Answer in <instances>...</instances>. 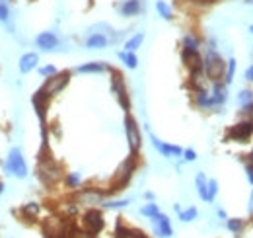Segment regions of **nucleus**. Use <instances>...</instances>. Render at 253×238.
<instances>
[{
    "label": "nucleus",
    "instance_id": "nucleus-34",
    "mask_svg": "<svg viewBox=\"0 0 253 238\" xmlns=\"http://www.w3.org/2000/svg\"><path fill=\"white\" fill-rule=\"evenodd\" d=\"M59 70H57V66H53V65H47V66H41L39 68V74L43 76V78H49V76H53V74H57Z\"/></svg>",
    "mask_w": 253,
    "mask_h": 238
},
{
    "label": "nucleus",
    "instance_id": "nucleus-41",
    "mask_svg": "<svg viewBox=\"0 0 253 238\" xmlns=\"http://www.w3.org/2000/svg\"><path fill=\"white\" fill-rule=\"evenodd\" d=\"M195 2H199V4H214L218 0H195Z\"/></svg>",
    "mask_w": 253,
    "mask_h": 238
},
{
    "label": "nucleus",
    "instance_id": "nucleus-7",
    "mask_svg": "<svg viewBox=\"0 0 253 238\" xmlns=\"http://www.w3.org/2000/svg\"><path fill=\"white\" fill-rule=\"evenodd\" d=\"M125 133H126V141H128V149H130V154H136L140 151V145H142V137H140V129L134 121L132 115H125Z\"/></svg>",
    "mask_w": 253,
    "mask_h": 238
},
{
    "label": "nucleus",
    "instance_id": "nucleus-45",
    "mask_svg": "<svg viewBox=\"0 0 253 238\" xmlns=\"http://www.w3.org/2000/svg\"><path fill=\"white\" fill-rule=\"evenodd\" d=\"M2 192H4V184L0 182V194H2Z\"/></svg>",
    "mask_w": 253,
    "mask_h": 238
},
{
    "label": "nucleus",
    "instance_id": "nucleus-6",
    "mask_svg": "<svg viewBox=\"0 0 253 238\" xmlns=\"http://www.w3.org/2000/svg\"><path fill=\"white\" fill-rule=\"evenodd\" d=\"M68 80H70V72H68V70L57 72V74H53V76H49V78L45 80V84L41 86V90L51 98V96L59 94L61 90H64V86L68 84Z\"/></svg>",
    "mask_w": 253,
    "mask_h": 238
},
{
    "label": "nucleus",
    "instance_id": "nucleus-9",
    "mask_svg": "<svg viewBox=\"0 0 253 238\" xmlns=\"http://www.w3.org/2000/svg\"><path fill=\"white\" fill-rule=\"evenodd\" d=\"M253 135V119H244L236 123L232 129H228V139L236 143H246Z\"/></svg>",
    "mask_w": 253,
    "mask_h": 238
},
{
    "label": "nucleus",
    "instance_id": "nucleus-28",
    "mask_svg": "<svg viewBox=\"0 0 253 238\" xmlns=\"http://www.w3.org/2000/svg\"><path fill=\"white\" fill-rule=\"evenodd\" d=\"M37 213H39V205H37V203H33V201L21 207V215H25L27 219H35V217H37Z\"/></svg>",
    "mask_w": 253,
    "mask_h": 238
},
{
    "label": "nucleus",
    "instance_id": "nucleus-29",
    "mask_svg": "<svg viewBox=\"0 0 253 238\" xmlns=\"http://www.w3.org/2000/svg\"><path fill=\"white\" fill-rule=\"evenodd\" d=\"M238 104H240V108L253 104V92L252 90H242V92L238 94Z\"/></svg>",
    "mask_w": 253,
    "mask_h": 238
},
{
    "label": "nucleus",
    "instance_id": "nucleus-31",
    "mask_svg": "<svg viewBox=\"0 0 253 238\" xmlns=\"http://www.w3.org/2000/svg\"><path fill=\"white\" fill-rule=\"evenodd\" d=\"M140 213H142L144 217L152 219V217H156V215L160 213V209H158V205H156V203H146V205L140 209Z\"/></svg>",
    "mask_w": 253,
    "mask_h": 238
},
{
    "label": "nucleus",
    "instance_id": "nucleus-46",
    "mask_svg": "<svg viewBox=\"0 0 253 238\" xmlns=\"http://www.w3.org/2000/svg\"><path fill=\"white\" fill-rule=\"evenodd\" d=\"M246 4H253V0H246Z\"/></svg>",
    "mask_w": 253,
    "mask_h": 238
},
{
    "label": "nucleus",
    "instance_id": "nucleus-30",
    "mask_svg": "<svg viewBox=\"0 0 253 238\" xmlns=\"http://www.w3.org/2000/svg\"><path fill=\"white\" fill-rule=\"evenodd\" d=\"M197 209L195 207H189V209H185V211H179V219L183 221V223H191V221H195L197 219Z\"/></svg>",
    "mask_w": 253,
    "mask_h": 238
},
{
    "label": "nucleus",
    "instance_id": "nucleus-43",
    "mask_svg": "<svg viewBox=\"0 0 253 238\" xmlns=\"http://www.w3.org/2000/svg\"><path fill=\"white\" fill-rule=\"evenodd\" d=\"M146 199H154V194L152 192H146Z\"/></svg>",
    "mask_w": 253,
    "mask_h": 238
},
{
    "label": "nucleus",
    "instance_id": "nucleus-10",
    "mask_svg": "<svg viewBox=\"0 0 253 238\" xmlns=\"http://www.w3.org/2000/svg\"><path fill=\"white\" fill-rule=\"evenodd\" d=\"M61 45V39L55 31H41L37 37H35V47L43 53H51V51H57Z\"/></svg>",
    "mask_w": 253,
    "mask_h": 238
},
{
    "label": "nucleus",
    "instance_id": "nucleus-37",
    "mask_svg": "<svg viewBox=\"0 0 253 238\" xmlns=\"http://www.w3.org/2000/svg\"><path fill=\"white\" fill-rule=\"evenodd\" d=\"M240 113H242V117H246V119H253V104H250V106H244Z\"/></svg>",
    "mask_w": 253,
    "mask_h": 238
},
{
    "label": "nucleus",
    "instance_id": "nucleus-35",
    "mask_svg": "<svg viewBox=\"0 0 253 238\" xmlns=\"http://www.w3.org/2000/svg\"><path fill=\"white\" fill-rule=\"evenodd\" d=\"M66 186L68 188H78L80 186V176L78 174H68L66 176Z\"/></svg>",
    "mask_w": 253,
    "mask_h": 238
},
{
    "label": "nucleus",
    "instance_id": "nucleus-12",
    "mask_svg": "<svg viewBox=\"0 0 253 238\" xmlns=\"http://www.w3.org/2000/svg\"><path fill=\"white\" fill-rule=\"evenodd\" d=\"M152 221V225H154V231H156V235L162 238H169L173 235V231H171V225H169V219L166 217V215H162V213H158L156 217H152L150 219Z\"/></svg>",
    "mask_w": 253,
    "mask_h": 238
},
{
    "label": "nucleus",
    "instance_id": "nucleus-13",
    "mask_svg": "<svg viewBox=\"0 0 253 238\" xmlns=\"http://www.w3.org/2000/svg\"><path fill=\"white\" fill-rule=\"evenodd\" d=\"M117 10L123 18H134L144 10V4H142V0H123L117 6Z\"/></svg>",
    "mask_w": 253,
    "mask_h": 238
},
{
    "label": "nucleus",
    "instance_id": "nucleus-24",
    "mask_svg": "<svg viewBox=\"0 0 253 238\" xmlns=\"http://www.w3.org/2000/svg\"><path fill=\"white\" fill-rule=\"evenodd\" d=\"M119 59L125 63L128 68H136L138 66V57L132 51H119Z\"/></svg>",
    "mask_w": 253,
    "mask_h": 238
},
{
    "label": "nucleus",
    "instance_id": "nucleus-18",
    "mask_svg": "<svg viewBox=\"0 0 253 238\" xmlns=\"http://www.w3.org/2000/svg\"><path fill=\"white\" fill-rule=\"evenodd\" d=\"M226 84L220 80V82H212V94H211V104L212 108L216 106H222L226 102Z\"/></svg>",
    "mask_w": 253,
    "mask_h": 238
},
{
    "label": "nucleus",
    "instance_id": "nucleus-38",
    "mask_svg": "<svg viewBox=\"0 0 253 238\" xmlns=\"http://www.w3.org/2000/svg\"><path fill=\"white\" fill-rule=\"evenodd\" d=\"M183 158H185L187 162H193V160L197 158V152H195L193 149H187V151H183Z\"/></svg>",
    "mask_w": 253,
    "mask_h": 238
},
{
    "label": "nucleus",
    "instance_id": "nucleus-16",
    "mask_svg": "<svg viewBox=\"0 0 253 238\" xmlns=\"http://www.w3.org/2000/svg\"><path fill=\"white\" fill-rule=\"evenodd\" d=\"M0 23L8 33H14L16 25H14V16H12V8L8 2H0Z\"/></svg>",
    "mask_w": 253,
    "mask_h": 238
},
{
    "label": "nucleus",
    "instance_id": "nucleus-39",
    "mask_svg": "<svg viewBox=\"0 0 253 238\" xmlns=\"http://www.w3.org/2000/svg\"><path fill=\"white\" fill-rule=\"evenodd\" d=\"M246 174H248V180L253 184V162H250V160L246 162Z\"/></svg>",
    "mask_w": 253,
    "mask_h": 238
},
{
    "label": "nucleus",
    "instance_id": "nucleus-1",
    "mask_svg": "<svg viewBox=\"0 0 253 238\" xmlns=\"http://www.w3.org/2000/svg\"><path fill=\"white\" fill-rule=\"evenodd\" d=\"M203 68H205V74L207 78H211L212 82H220L226 74V63L224 59L218 55V51L214 47H209L205 59H203Z\"/></svg>",
    "mask_w": 253,
    "mask_h": 238
},
{
    "label": "nucleus",
    "instance_id": "nucleus-47",
    "mask_svg": "<svg viewBox=\"0 0 253 238\" xmlns=\"http://www.w3.org/2000/svg\"><path fill=\"white\" fill-rule=\"evenodd\" d=\"M0 2H8V4H10V2H12V0H0Z\"/></svg>",
    "mask_w": 253,
    "mask_h": 238
},
{
    "label": "nucleus",
    "instance_id": "nucleus-4",
    "mask_svg": "<svg viewBox=\"0 0 253 238\" xmlns=\"http://www.w3.org/2000/svg\"><path fill=\"white\" fill-rule=\"evenodd\" d=\"M4 168H6L8 174H12V176H16V178H20V180L27 176V164H25L23 154H21L20 149H12V151H10Z\"/></svg>",
    "mask_w": 253,
    "mask_h": 238
},
{
    "label": "nucleus",
    "instance_id": "nucleus-15",
    "mask_svg": "<svg viewBox=\"0 0 253 238\" xmlns=\"http://www.w3.org/2000/svg\"><path fill=\"white\" fill-rule=\"evenodd\" d=\"M109 35L107 33H102V31H94V33H90L88 35V39H86V47L88 49H105L107 45H109Z\"/></svg>",
    "mask_w": 253,
    "mask_h": 238
},
{
    "label": "nucleus",
    "instance_id": "nucleus-42",
    "mask_svg": "<svg viewBox=\"0 0 253 238\" xmlns=\"http://www.w3.org/2000/svg\"><path fill=\"white\" fill-rule=\"evenodd\" d=\"M248 209H250V215L253 217V192H252V197H250V207Z\"/></svg>",
    "mask_w": 253,
    "mask_h": 238
},
{
    "label": "nucleus",
    "instance_id": "nucleus-27",
    "mask_svg": "<svg viewBox=\"0 0 253 238\" xmlns=\"http://www.w3.org/2000/svg\"><path fill=\"white\" fill-rule=\"evenodd\" d=\"M236 59H230V63L226 65V74H224V84H232L234 76H236Z\"/></svg>",
    "mask_w": 253,
    "mask_h": 238
},
{
    "label": "nucleus",
    "instance_id": "nucleus-14",
    "mask_svg": "<svg viewBox=\"0 0 253 238\" xmlns=\"http://www.w3.org/2000/svg\"><path fill=\"white\" fill-rule=\"evenodd\" d=\"M152 145H154V149H156L162 156H166V158H171V156H181V154H183V149H181V147L162 143V141H160V139H156L154 135H152Z\"/></svg>",
    "mask_w": 253,
    "mask_h": 238
},
{
    "label": "nucleus",
    "instance_id": "nucleus-17",
    "mask_svg": "<svg viewBox=\"0 0 253 238\" xmlns=\"http://www.w3.org/2000/svg\"><path fill=\"white\" fill-rule=\"evenodd\" d=\"M37 63H39V55L37 53H25V55H21L20 57V65H18V68H20V72L21 74H27V72H31L35 66H37Z\"/></svg>",
    "mask_w": 253,
    "mask_h": 238
},
{
    "label": "nucleus",
    "instance_id": "nucleus-33",
    "mask_svg": "<svg viewBox=\"0 0 253 238\" xmlns=\"http://www.w3.org/2000/svg\"><path fill=\"white\" fill-rule=\"evenodd\" d=\"M216 195H218V182L216 180H209V201H214Z\"/></svg>",
    "mask_w": 253,
    "mask_h": 238
},
{
    "label": "nucleus",
    "instance_id": "nucleus-19",
    "mask_svg": "<svg viewBox=\"0 0 253 238\" xmlns=\"http://www.w3.org/2000/svg\"><path fill=\"white\" fill-rule=\"evenodd\" d=\"M105 70H111L105 63H100V61H94V63H84L76 68V72H82V74H100V72H105Z\"/></svg>",
    "mask_w": 253,
    "mask_h": 238
},
{
    "label": "nucleus",
    "instance_id": "nucleus-8",
    "mask_svg": "<svg viewBox=\"0 0 253 238\" xmlns=\"http://www.w3.org/2000/svg\"><path fill=\"white\" fill-rule=\"evenodd\" d=\"M82 223H84V229L90 237H96L102 233V229L105 227V221H104V215L98 211V209H90L84 213L82 217Z\"/></svg>",
    "mask_w": 253,
    "mask_h": 238
},
{
    "label": "nucleus",
    "instance_id": "nucleus-3",
    "mask_svg": "<svg viewBox=\"0 0 253 238\" xmlns=\"http://www.w3.org/2000/svg\"><path fill=\"white\" fill-rule=\"evenodd\" d=\"M63 176V170L61 166L49 158V160H39V166H37V178L45 184V186H55Z\"/></svg>",
    "mask_w": 253,
    "mask_h": 238
},
{
    "label": "nucleus",
    "instance_id": "nucleus-21",
    "mask_svg": "<svg viewBox=\"0 0 253 238\" xmlns=\"http://www.w3.org/2000/svg\"><path fill=\"white\" fill-rule=\"evenodd\" d=\"M195 184H197V192H199L201 199H203V201H209V180H207V176H205L203 172L197 174Z\"/></svg>",
    "mask_w": 253,
    "mask_h": 238
},
{
    "label": "nucleus",
    "instance_id": "nucleus-2",
    "mask_svg": "<svg viewBox=\"0 0 253 238\" xmlns=\"http://www.w3.org/2000/svg\"><path fill=\"white\" fill-rule=\"evenodd\" d=\"M136 170V154H130L125 162L117 168L115 176H113V182H111V192H119V190H125L132 178Z\"/></svg>",
    "mask_w": 253,
    "mask_h": 238
},
{
    "label": "nucleus",
    "instance_id": "nucleus-25",
    "mask_svg": "<svg viewBox=\"0 0 253 238\" xmlns=\"http://www.w3.org/2000/svg\"><path fill=\"white\" fill-rule=\"evenodd\" d=\"M156 12H158L164 20H168V22H171V20H173V12H171L169 4H168V2H164V0H158V2H156Z\"/></svg>",
    "mask_w": 253,
    "mask_h": 238
},
{
    "label": "nucleus",
    "instance_id": "nucleus-22",
    "mask_svg": "<svg viewBox=\"0 0 253 238\" xmlns=\"http://www.w3.org/2000/svg\"><path fill=\"white\" fill-rule=\"evenodd\" d=\"M142 41H144V33H140V31H138V33L130 35V37L125 41V51H132V53H134V51L142 45Z\"/></svg>",
    "mask_w": 253,
    "mask_h": 238
},
{
    "label": "nucleus",
    "instance_id": "nucleus-36",
    "mask_svg": "<svg viewBox=\"0 0 253 238\" xmlns=\"http://www.w3.org/2000/svg\"><path fill=\"white\" fill-rule=\"evenodd\" d=\"M128 205V199H121V201H111V203H104V207L107 209H123Z\"/></svg>",
    "mask_w": 253,
    "mask_h": 238
},
{
    "label": "nucleus",
    "instance_id": "nucleus-20",
    "mask_svg": "<svg viewBox=\"0 0 253 238\" xmlns=\"http://www.w3.org/2000/svg\"><path fill=\"white\" fill-rule=\"evenodd\" d=\"M115 238H146V235L138 229H130L125 227L121 221H117V227H115Z\"/></svg>",
    "mask_w": 253,
    "mask_h": 238
},
{
    "label": "nucleus",
    "instance_id": "nucleus-48",
    "mask_svg": "<svg viewBox=\"0 0 253 238\" xmlns=\"http://www.w3.org/2000/svg\"><path fill=\"white\" fill-rule=\"evenodd\" d=\"M250 31H252V33H253V25H252V27H250Z\"/></svg>",
    "mask_w": 253,
    "mask_h": 238
},
{
    "label": "nucleus",
    "instance_id": "nucleus-23",
    "mask_svg": "<svg viewBox=\"0 0 253 238\" xmlns=\"http://www.w3.org/2000/svg\"><path fill=\"white\" fill-rule=\"evenodd\" d=\"M199 49H201V41L195 35L187 33L183 37V51H195V53H199Z\"/></svg>",
    "mask_w": 253,
    "mask_h": 238
},
{
    "label": "nucleus",
    "instance_id": "nucleus-11",
    "mask_svg": "<svg viewBox=\"0 0 253 238\" xmlns=\"http://www.w3.org/2000/svg\"><path fill=\"white\" fill-rule=\"evenodd\" d=\"M49 96L39 88L35 94H33V108H35V113L39 115V119H41V125L45 123V115H47V108H49Z\"/></svg>",
    "mask_w": 253,
    "mask_h": 238
},
{
    "label": "nucleus",
    "instance_id": "nucleus-40",
    "mask_svg": "<svg viewBox=\"0 0 253 238\" xmlns=\"http://www.w3.org/2000/svg\"><path fill=\"white\" fill-rule=\"evenodd\" d=\"M246 78H248L250 82H253V65L248 68V70H246Z\"/></svg>",
    "mask_w": 253,
    "mask_h": 238
},
{
    "label": "nucleus",
    "instance_id": "nucleus-26",
    "mask_svg": "<svg viewBox=\"0 0 253 238\" xmlns=\"http://www.w3.org/2000/svg\"><path fill=\"white\" fill-rule=\"evenodd\" d=\"M195 100H197L199 108H212V104H211V94H209L205 88H199V90H197Z\"/></svg>",
    "mask_w": 253,
    "mask_h": 238
},
{
    "label": "nucleus",
    "instance_id": "nucleus-32",
    "mask_svg": "<svg viewBox=\"0 0 253 238\" xmlns=\"http://www.w3.org/2000/svg\"><path fill=\"white\" fill-rule=\"evenodd\" d=\"M226 225H228V229H230L232 233H236V235H238V233H242V231H244V227H246L244 219H230Z\"/></svg>",
    "mask_w": 253,
    "mask_h": 238
},
{
    "label": "nucleus",
    "instance_id": "nucleus-44",
    "mask_svg": "<svg viewBox=\"0 0 253 238\" xmlns=\"http://www.w3.org/2000/svg\"><path fill=\"white\" fill-rule=\"evenodd\" d=\"M248 160H250V162H253V151L250 152V158H248Z\"/></svg>",
    "mask_w": 253,
    "mask_h": 238
},
{
    "label": "nucleus",
    "instance_id": "nucleus-5",
    "mask_svg": "<svg viewBox=\"0 0 253 238\" xmlns=\"http://www.w3.org/2000/svg\"><path fill=\"white\" fill-rule=\"evenodd\" d=\"M111 74H113V78H111V90H113V94L117 96V102L121 104V108L128 113V109H130V100H128V92H126L123 74H121L119 70H113V68H111Z\"/></svg>",
    "mask_w": 253,
    "mask_h": 238
}]
</instances>
